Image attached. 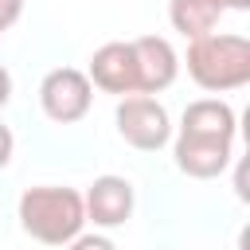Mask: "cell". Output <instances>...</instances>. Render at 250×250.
I'll use <instances>...</instances> for the list:
<instances>
[{
  "instance_id": "obj_1",
  "label": "cell",
  "mask_w": 250,
  "mask_h": 250,
  "mask_svg": "<svg viewBox=\"0 0 250 250\" xmlns=\"http://www.w3.org/2000/svg\"><path fill=\"white\" fill-rule=\"evenodd\" d=\"M188 74L199 90L223 94L250 82V39L238 31H207L188 39Z\"/></svg>"
},
{
  "instance_id": "obj_2",
  "label": "cell",
  "mask_w": 250,
  "mask_h": 250,
  "mask_svg": "<svg viewBox=\"0 0 250 250\" xmlns=\"http://www.w3.org/2000/svg\"><path fill=\"white\" fill-rule=\"evenodd\" d=\"M20 227L47 246H70V238L86 227V207H82V191L74 188H59V184H39L27 188L20 195Z\"/></svg>"
},
{
  "instance_id": "obj_3",
  "label": "cell",
  "mask_w": 250,
  "mask_h": 250,
  "mask_svg": "<svg viewBox=\"0 0 250 250\" xmlns=\"http://www.w3.org/2000/svg\"><path fill=\"white\" fill-rule=\"evenodd\" d=\"M90 102H94V82L78 66H55L39 82V105H43L47 121H55V125L82 121L90 113Z\"/></svg>"
},
{
  "instance_id": "obj_4",
  "label": "cell",
  "mask_w": 250,
  "mask_h": 250,
  "mask_svg": "<svg viewBox=\"0 0 250 250\" xmlns=\"http://www.w3.org/2000/svg\"><path fill=\"white\" fill-rule=\"evenodd\" d=\"M117 133L141 152H156L172 141V117L152 94H125L117 102Z\"/></svg>"
},
{
  "instance_id": "obj_5",
  "label": "cell",
  "mask_w": 250,
  "mask_h": 250,
  "mask_svg": "<svg viewBox=\"0 0 250 250\" xmlns=\"http://www.w3.org/2000/svg\"><path fill=\"white\" fill-rule=\"evenodd\" d=\"M172 156H176V168L191 180H215L230 168L234 160V141L230 137H211V133H184L176 137L172 145Z\"/></svg>"
},
{
  "instance_id": "obj_6",
  "label": "cell",
  "mask_w": 250,
  "mask_h": 250,
  "mask_svg": "<svg viewBox=\"0 0 250 250\" xmlns=\"http://www.w3.org/2000/svg\"><path fill=\"white\" fill-rule=\"evenodd\" d=\"M86 78H90L102 94H117V98L141 94V86H137V55H133V43H121V39L102 43V47L90 55Z\"/></svg>"
},
{
  "instance_id": "obj_7",
  "label": "cell",
  "mask_w": 250,
  "mask_h": 250,
  "mask_svg": "<svg viewBox=\"0 0 250 250\" xmlns=\"http://www.w3.org/2000/svg\"><path fill=\"white\" fill-rule=\"evenodd\" d=\"M133 203H137V195L125 176H98L82 195L86 223H94V227H121L133 215Z\"/></svg>"
},
{
  "instance_id": "obj_8",
  "label": "cell",
  "mask_w": 250,
  "mask_h": 250,
  "mask_svg": "<svg viewBox=\"0 0 250 250\" xmlns=\"http://www.w3.org/2000/svg\"><path fill=\"white\" fill-rule=\"evenodd\" d=\"M129 43H133V55H137V86H141V94L168 90L176 82V74H180V59H176L172 43L160 39V35H137Z\"/></svg>"
},
{
  "instance_id": "obj_9",
  "label": "cell",
  "mask_w": 250,
  "mask_h": 250,
  "mask_svg": "<svg viewBox=\"0 0 250 250\" xmlns=\"http://www.w3.org/2000/svg\"><path fill=\"white\" fill-rule=\"evenodd\" d=\"M180 129H184V133H211V137H230V141H234L238 117H234V109H230L227 102H219V98H199V102H191V105L184 109Z\"/></svg>"
},
{
  "instance_id": "obj_10",
  "label": "cell",
  "mask_w": 250,
  "mask_h": 250,
  "mask_svg": "<svg viewBox=\"0 0 250 250\" xmlns=\"http://www.w3.org/2000/svg\"><path fill=\"white\" fill-rule=\"evenodd\" d=\"M168 20L184 39H195V35H207L219 27L223 8L215 0H168Z\"/></svg>"
},
{
  "instance_id": "obj_11",
  "label": "cell",
  "mask_w": 250,
  "mask_h": 250,
  "mask_svg": "<svg viewBox=\"0 0 250 250\" xmlns=\"http://www.w3.org/2000/svg\"><path fill=\"white\" fill-rule=\"evenodd\" d=\"M23 16V0H0V35Z\"/></svg>"
},
{
  "instance_id": "obj_12",
  "label": "cell",
  "mask_w": 250,
  "mask_h": 250,
  "mask_svg": "<svg viewBox=\"0 0 250 250\" xmlns=\"http://www.w3.org/2000/svg\"><path fill=\"white\" fill-rule=\"evenodd\" d=\"M70 246H74V250H109L113 242L102 238V234H82V230H78V234L70 238Z\"/></svg>"
},
{
  "instance_id": "obj_13",
  "label": "cell",
  "mask_w": 250,
  "mask_h": 250,
  "mask_svg": "<svg viewBox=\"0 0 250 250\" xmlns=\"http://www.w3.org/2000/svg\"><path fill=\"white\" fill-rule=\"evenodd\" d=\"M12 148H16V137H12V129L0 121V168H8V160H12Z\"/></svg>"
},
{
  "instance_id": "obj_14",
  "label": "cell",
  "mask_w": 250,
  "mask_h": 250,
  "mask_svg": "<svg viewBox=\"0 0 250 250\" xmlns=\"http://www.w3.org/2000/svg\"><path fill=\"white\" fill-rule=\"evenodd\" d=\"M8 98H12V74H8V66H0V109L8 105Z\"/></svg>"
},
{
  "instance_id": "obj_15",
  "label": "cell",
  "mask_w": 250,
  "mask_h": 250,
  "mask_svg": "<svg viewBox=\"0 0 250 250\" xmlns=\"http://www.w3.org/2000/svg\"><path fill=\"white\" fill-rule=\"evenodd\" d=\"M215 4H219L223 12H246V8H250V0H215Z\"/></svg>"
}]
</instances>
